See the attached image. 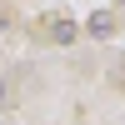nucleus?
Listing matches in <instances>:
<instances>
[{
	"mask_svg": "<svg viewBox=\"0 0 125 125\" xmlns=\"http://www.w3.org/2000/svg\"><path fill=\"white\" fill-rule=\"evenodd\" d=\"M110 30H115V20H110L105 10H100V15H90V35H95V40H105Z\"/></svg>",
	"mask_w": 125,
	"mask_h": 125,
	"instance_id": "obj_1",
	"label": "nucleus"
},
{
	"mask_svg": "<svg viewBox=\"0 0 125 125\" xmlns=\"http://www.w3.org/2000/svg\"><path fill=\"white\" fill-rule=\"evenodd\" d=\"M55 40H60V45H70V40H75V25H70V20H60V25H55Z\"/></svg>",
	"mask_w": 125,
	"mask_h": 125,
	"instance_id": "obj_2",
	"label": "nucleus"
}]
</instances>
